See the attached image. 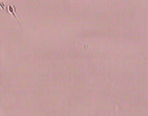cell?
I'll use <instances>...</instances> for the list:
<instances>
[{
    "label": "cell",
    "instance_id": "cell-1",
    "mask_svg": "<svg viewBox=\"0 0 148 116\" xmlns=\"http://www.w3.org/2000/svg\"><path fill=\"white\" fill-rule=\"evenodd\" d=\"M8 12L12 13V14L14 15L15 19H16V21H17V23H18V25L21 27V23H19V21H18V17H17V15L15 14V8H14V6H12V5H9V6H8Z\"/></svg>",
    "mask_w": 148,
    "mask_h": 116
}]
</instances>
